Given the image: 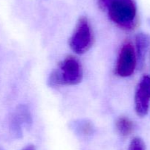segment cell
<instances>
[{"mask_svg":"<svg viewBox=\"0 0 150 150\" xmlns=\"http://www.w3.org/2000/svg\"><path fill=\"white\" fill-rule=\"evenodd\" d=\"M150 40L148 35L146 34L140 33L136 36V57L139 59L140 63H143L145 58L146 51L149 45Z\"/></svg>","mask_w":150,"mask_h":150,"instance_id":"obj_6","label":"cell"},{"mask_svg":"<svg viewBox=\"0 0 150 150\" xmlns=\"http://www.w3.org/2000/svg\"><path fill=\"white\" fill-rule=\"evenodd\" d=\"M128 150H146L143 140L140 138H134L130 142Z\"/></svg>","mask_w":150,"mask_h":150,"instance_id":"obj_8","label":"cell"},{"mask_svg":"<svg viewBox=\"0 0 150 150\" xmlns=\"http://www.w3.org/2000/svg\"><path fill=\"white\" fill-rule=\"evenodd\" d=\"M83 78L81 65L77 58L67 56L59 65L58 69L50 75L49 82L56 85H76L80 83Z\"/></svg>","mask_w":150,"mask_h":150,"instance_id":"obj_2","label":"cell"},{"mask_svg":"<svg viewBox=\"0 0 150 150\" xmlns=\"http://www.w3.org/2000/svg\"><path fill=\"white\" fill-rule=\"evenodd\" d=\"M116 127L117 131L122 136H128L133 132L134 125L133 121L125 116H121L116 122Z\"/></svg>","mask_w":150,"mask_h":150,"instance_id":"obj_7","label":"cell"},{"mask_svg":"<svg viewBox=\"0 0 150 150\" xmlns=\"http://www.w3.org/2000/svg\"><path fill=\"white\" fill-rule=\"evenodd\" d=\"M81 130L84 135H89L90 133H92L93 127L90 123L86 121L81 124Z\"/></svg>","mask_w":150,"mask_h":150,"instance_id":"obj_9","label":"cell"},{"mask_svg":"<svg viewBox=\"0 0 150 150\" xmlns=\"http://www.w3.org/2000/svg\"><path fill=\"white\" fill-rule=\"evenodd\" d=\"M97 1H98V4L100 8L103 10H105L108 9L111 0H97Z\"/></svg>","mask_w":150,"mask_h":150,"instance_id":"obj_10","label":"cell"},{"mask_svg":"<svg viewBox=\"0 0 150 150\" xmlns=\"http://www.w3.org/2000/svg\"><path fill=\"white\" fill-rule=\"evenodd\" d=\"M107 10L111 21L119 27L125 30H133L137 25L136 0H111Z\"/></svg>","mask_w":150,"mask_h":150,"instance_id":"obj_1","label":"cell"},{"mask_svg":"<svg viewBox=\"0 0 150 150\" xmlns=\"http://www.w3.org/2000/svg\"><path fill=\"white\" fill-rule=\"evenodd\" d=\"M93 44V34L87 18H79L74 31L69 39V45L71 49L78 54L86 53Z\"/></svg>","mask_w":150,"mask_h":150,"instance_id":"obj_3","label":"cell"},{"mask_svg":"<svg viewBox=\"0 0 150 150\" xmlns=\"http://www.w3.org/2000/svg\"><path fill=\"white\" fill-rule=\"evenodd\" d=\"M150 104V76H144L135 94V109L137 115L144 117L149 112Z\"/></svg>","mask_w":150,"mask_h":150,"instance_id":"obj_5","label":"cell"},{"mask_svg":"<svg viewBox=\"0 0 150 150\" xmlns=\"http://www.w3.org/2000/svg\"><path fill=\"white\" fill-rule=\"evenodd\" d=\"M137 57L133 44L129 41L125 43L119 53L116 64V74L121 77L131 76L136 69Z\"/></svg>","mask_w":150,"mask_h":150,"instance_id":"obj_4","label":"cell"},{"mask_svg":"<svg viewBox=\"0 0 150 150\" xmlns=\"http://www.w3.org/2000/svg\"><path fill=\"white\" fill-rule=\"evenodd\" d=\"M22 150H35V146L33 145H29L23 148Z\"/></svg>","mask_w":150,"mask_h":150,"instance_id":"obj_11","label":"cell"}]
</instances>
